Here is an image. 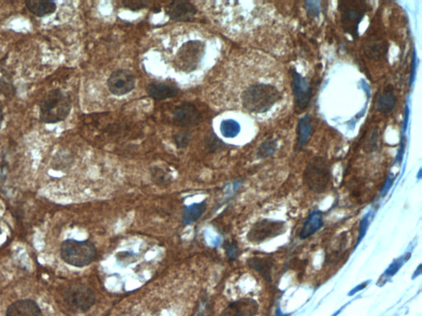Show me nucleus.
Listing matches in <instances>:
<instances>
[{
	"mask_svg": "<svg viewBox=\"0 0 422 316\" xmlns=\"http://www.w3.org/2000/svg\"><path fill=\"white\" fill-rule=\"evenodd\" d=\"M284 79L276 65L269 62L257 81L249 85L241 95L242 106L249 113H268L285 97Z\"/></svg>",
	"mask_w": 422,
	"mask_h": 316,
	"instance_id": "1",
	"label": "nucleus"
},
{
	"mask_svg": "<svg viewBox=\"0 0 422 316\" xmlns=\"http://www.w3.org/2000/svg\"><path fill=\"white\" fill-rule=\"evenodd\" d=\"M72 108L71 98L60 88L45 94L40 103V120L45 124H57L65 121Z\"/></svg>",
	"mask_w": 422,
	"mask_h": 316,
	"instance_id": "2",
	"label": "nucleus"
},
{
	"mask_svg": "<svg viewBox=\"0 0 422 316\" xmlns=\"http://www.w3.org/2000/svg\"><path fill=\"white\" fill-rule=\"evenodd\" d=\"M61 256L68 265L76 268L87 267L95 260L97 248L90 241H77L69 239L63 241Z\"/></svg>",
	"mask_w": 422,
	"mask_h": 316,
	"instance_id": "3",
	"label": "nucleus"
},
{
	"mask_svg": "<svg viewBox=\"0 0 422 316\" xmlns=\"http://www.w3.org/2000/svg\"><path fill=\"white\" fill-rule=\"evenodd\" d=\"M304 177L306 185L312 191L317 194L323 193L330 183V164L325 158L315 156L308 163Z\"/></svg>",
	"mask_w": 422,
	"mask_h": 316,
	"instance_id": "4",
	"label": "nucleus"
},
{
	"mask_svg": "<svg viewBox=\"0 0 422 316\" xmlns=\"http://www.w3.org/2000/svg\"><path fill=\"white\" fill-rule=\"evenodd\" d=\"M62 298L66 307L74 313L88 311L96 302L93 291L83 284L69 286L63 292Z\"/></svg>",
	"mask_w": 422,
	"mask_h": 316,
	"instance_id": "5",
	"label": "nucleus"
},
{
	"mask_svg": "<svg viewBox=\"0 0 422 316\" xmlns=\"http://www.w3.org/2000/svg\"><path fill=\"white\" fill-rule=\"evenodd\" d=\"M205 55V45L200 40H190L179 49L175 65L181 71H194L201 64Z\"/></svg>",
	"mask_w": 422,
	"mask_h": 316,
	"instance_id": "6",
	"label": "nucleus"
},
{
	"mask_svg": "<svg viewBox=\"0 0 422 316\" xmlns=\"http://www.w3.org/2000/svg\"><path fill=\"white\" fill-rule=\"evenodd\" d=\"M286 231V223L283 221L264 219L251 227L247 234V239L249 242L257 245L282 235Z\"/></svg>",
	"mask_w": 422,
	"mask_h": 316,
	"instance_id": "7",
	"label": "nucleus"
},
{
	"mask_svg": "<svg viewBox=\"0 0 422 316\" xmlns=\"http://www.w3.org/2000/svg\"><path fill=\"white\" fill-rule=\"evenodd\" d=\"M341 12L345 30L351 35L356 33L359 23L365 12L364 4L360 2L342 3Z\"/></svg>",
	"mask_w": 422,
	"mask_h": 316,
	"instance_id": "8",
	"label": "nucleus"
},
{
	"mask_svg": "<svg viewBox=\"0 0 422 316\" xmlns=\"http://www.w3.org/2000/svg\"><path fill=\"white\" fill-rule=\"evenodd\" d=\"M108 87L112 94L123 96L134 89L135 78L128 70L121 69L114 72L108 79Z\"/></svg>",
	"mask_w": 422,
	"mask_h": 316,
	"instance_id": "9",
	"label": "nucleus"
},
{
	"mask_svg": "<svg viewBox=\"0 0 422 316\" xmlns=\"http://www.w3.org/2000/svg\"><path fill=\"white\" fill-rule=\"evenodd\" d=\"M258 309L259 305L254 299L246 297L230 303L220 316H255Z\"/></svg>",
	"mask_w": 422,
	"mask_h": 316,
	"instance_id": "10",
	"label": "nucleus"
},
{
	"mask_svg": "<svg viewBox=\"0 0 422 316\" xmlns=\"http://www.w3.org/2000/svg\"><path fill=\"white\" fill-rule=\"evenodd\" d=\"M292 78L296 106L300 110L305 109L311 100L310 84L306 78L296 71L293 72Z\"/></svg>",
	"mask_w": 422,
	"mask_h": 316,
	"instance_id": "11",
	"label": "nucleus"
},
{
	"mask_svg": "<svg viewBox=\"0 0 422 316\" xmlns=\"http://www.w3.org/2000/svg\"><path fill=\"white\" fill-rule=\"evenodd\" d=\"M6 316H43V313L36 301L23 299L12 303L8 307Z\"/></svg>",
	"mask_w": 422,
	"mask_h": 316,
	"instance_id": "12",
	"label": "nucleus"
},
{
	"mask_svg": "<svg viewBox=\"0 0 422 316\" xmlns=\"http://www.w3.org/2000/svg\"><path fill=\"white\" fill-rule=\"evenodd\" d=\"M201 116L197 108L190 104L177 107L174 113L175 123L179 126L191 128L198 125Z\"/></svg>",
	"mask_w": 422,
	"mask_h": 316,
	"instance_id": "13",
	"label": "nucleus"
},
{
	"mask_svg": "<svg viewBox=\"0 0 422 316\" xmlns=\"http://www.w3.org/2000/svg\"><path fill=\"white\" fill-rule=\"evenodd\" d=\"M248 267L257 272L267 282L272 281V270L274 263L272 259L266 257L253 256L247 260Z\"/></svg>",
	"mask_w": 422,
	"mask_h": 316,
	"instance_id": "14",
	"label": "nucleus"
},
{
	"mask_svg": "<svg viewBox=\"0 0 422 316\" xmlns=\"http://www.w3.org/2000/svg\"><path fill=\"white\" fill-rule=\"evenodd\" d=\"M26 7L33 15L38 18H45L56 12V3L46 0H27L25 2Z\"/></svg>",
	"mask_w": 422,
	"mask_h": 316,
	"instance_id": "15",
	"label": "nucleus"
},
{
	"mask_svg": "<svg viewBox=\"0 0 422 316\" xmlns=\"http://www.w3.org/2000/svg\"><path fill=\"white\" fill-rule=\"evenodd\" d=\"M322 226H323V219H322V212L319 210L312 212L302 227L301 232L300 233V239L304 240L309 236H313V234L316 233Z\"/></svg>",
	"mask_w": 422,
	"mask_h": 316,
	"instance_id": "16",
	"label": "nucleus"
},
{
	"mask_svg": "<svg viewBox=\"0 0 422 316\" xmlns=\"http://www.w3.org/2000/svg\"><path fill=\"white\" fill-rule=\"evenodd\" d=\"M168 14L173 20H187L196 14V9L190 3L174 2L168 7Z\"/></svg>",
	"mask_w": 422,
	"mask_h": 316,
	"instance_id": "17",
	"label": "nucleus"
},
{
	"mask_svg": "<svg viewBox=\"0 0 422 316\" xmlns=\"http://www.w3.org/2000/svg\"><path fill=\"white\" fill-rule=\"evenodd\" d=\"M206 209L207 203L206 200L185 206L182 212V223L184 225H192V223L197 222L203 216Z\"/></svg>",
	"mask_w": 422,
	"mask_h": 316,
	"instance_id": "18",
	"label": "nucleus"
},
{
	"mask_svg": "<svg viewBox=\"0 0 422 316\" xmlns=\"http://www.w3.org/2000/svg\"><path fill=\"white\" fill-rule=\"evenodd\" d=\"M149 95L154 99H166L172 97L177 94V87L164 83H152L148 86Z\"/></svg>",
	"mask_w": 422,
	"mask_h": 316,
	"instance_id": "19",
	"label": "nucleus"
},
{
	"mask_svg": "<svg viewBox=\"0 0 422 316\" xmlns=\"http://www.w3.org/2000/svg\"><path fill=\"white\" fill-rule=\"evenodd\" d=\"M395 107V95L390 86L384 88L382 93L378 98L377 109L383 114H389Z\"/></svg>",
	"mask_w": 422,
	"mask_h": 316,
	"instance_id": "20",
	"label": "nucleus"
},
{
	"mask_svg": "<svg viewBox=\"0 0 422 316\" xmlns=\"http://www.w3.org/2000/svg\"><path fill=\"white\" fill-rule=\"evenodd\" d=\"M346 243H347V236L345 235V233H342L337 238L336 242L333 243L329 255H326V259H329V263L338 262L340 258H342V254L346 249L345 246L346 245Z\"/></svg>",
	"mask_w": 422,
	"mask_h": 316,
	"instance_id": "21",
	"label": "nucleus"
},
{
	"mask_svg": "<svg viewBox=\"0 0 422 316\" xmlns=\"http://www.w3.org/2000/svg\"><path fill=\"white\" fill-rule=\"evenodd\" d=\"M312 132V124L310 118L308 116H304L299 122L298 127V144L300 147H304L309 139Z\"/></svg>",
	"mask_w": 422,
	"mask_h": 316,
	"instance_id": "22",
	"label": "nucleus"
},
{
	"mask_svg": "<svg viewBox=\"0 0 422 316\" xmlns=\"http://www.w3.org/2000/svg\"><path fill=\"white\" fill-rule=\"evenodd\" d=\"M151 177L154 182L160 187H168L172 182V177L169 174L159 167H154L151 172Z\"/></svg>",
	"mask_w": 422,
	"mask_h": 316,
	"instance_id": "23",
	"label": "nucleus"
},
{
	"mask_svg": "<svg viewBox=\"0 0 422 316\" xmlns=\"http://www.w3.org/2000/svg\"><path fill=\"white\" fill-rule=\"evenodd\" d=\"M240 131L239 123L232 120L223 121L220 125V132L225 138H235Z\"/></svg>",
	"mask_w": 422,
	"mask_h": 316,
	"instance_id": "24",
	"label": "nucleus"
},
{
	"mask_svg": "<svg viewBox=\"0 0 422 316\" xmlns=\"http://www.w3.org/2000/svg\"><path fill=\"white\" fill-rule=\"evenodd\" d=\"M387 52V45L384 42H376L371 44L365 49V54L368 58L380 60L383 58Z\"/></svg>",
	"mask_w": 422,
	"mask_h": 316,
	"instance_id": "25",
	"label": "nucleus"
},
{
	"mask_svg": "<svg viewBox=\"0 0 422 316\" xmlns=\"http://www.w3.org/2000/svg\"><path fill=\"white\" fill-rule=\"evenodd\" d=\"M276 142L274 140H267L261 145L258 149V156L265 158L272 155L276 150Z\"/></svg>",
	"mask_w": 422,
	"mask_h": 316,
	"instance_id": "26",
	"label": "nucleus"
},
{
	"mask_svg": "<svg viewBox=\"0 0 422 316\" xmlns=\"http://www.w3.org/2000/svg\"><path fill=\"white\" fill-rule=\"evenodd\" d=\"M135 255L136 254H134V252H119L116 255V261L122 267H126L127 265H130V264L136 260Z\"/></svg>",
	"mask_w": 422,
	"mask_h": 316,
	"instance_id": "27",
	"label": "nucleus"
},
{
	"mask_svg": "<svg viewBox=\"0 0 422 316\" xmlns=\"http://www.w3.org/2000/svg\"><path fill=\"white\" fill-rule=\"evenodd\" d=\"M223 248L225 249L227 256L231 260H235L241 254L239 245L235 241H226L223 245Z\"/></svg>",
	"mask_w": 422,
	"mask_h": 316,
	"instance_id": "28",
	"label": "nucleus"
},
{
	"mask_svg": "<svg viewBox=\"0 0 422 316\" xmlns=\"http://www.w3.org/2000/svg\"><path fill=\"white\" fill-rule=\"evenodd\" d=\"M369 215L370 214L368 213L362 219L361 222L360 223V227H359V238H358L357 244L355 245V247L357 246L359 244H360V241H362V239L364 238V236H365V234L367 232V229H368V219H369Z\"/></svg>",
	"mask_w": 422,
	"mask_h": 316,
	"instance_id": "29",
	"label": "nucleus"
},
{
	"mask_svg": "<svg viewBox=\"0 0 422 316\" xmlns=\"http://www.w3.org/2000/svg\"><path fill=\"white\" fill-rule=\"evenodd\" d=\"M190 134H185V133H179L175 136V143L177 147H181V148L186 147L190 142Z\"/></svg>",
	"mask_w": 422,
	"mask_h": 316,
	"instance_id": "30",
	"label": "nucleus"
},
{
	"mask_svg": "<svg viewBox=\"0 0 422 316\" xmlns=\"http://www.w3.org/2000/svg\"><path fill=\"white\" fill-rule=\"evenodd\" d=\"M403 258V257H402ZM402 258H398V260H396L393 265L390 266V267L387 270L386 273L385 274H387L388 276H393L394 274L398 271L401 266L403 265V261H402Z\"/></svg>",
	"mask_w": 422,
	"mask_h": 316,
	"instance_id": "31",
	"label": "nucleus"
},
{
	"mask_svg": "<svg viewBox=\"0 0 422 316\" xmlns=\"http://www.w3.org/2000/svg\"><path fill=\"white\" fill-rule=\"evenodd\" d=\"M367 284H368V282H365V283H361L360 285L358 286V287H355L354 288L353 291L351 292V293H349V295H352V294L355 293V292H359L360 290L364 289V287H366Z\"/></svg>",
	"mask_w": 422,
	"mask_h": 316,
	"instance_id": "32",
	"label": "nucleus"
},
{
	"mask_svg": "<svg viewBox=\"0 0 422 316\" xmlns=\"http://www.w3.org/2000/svg\"><path fill=\"white\" fill-rule=\"evenodd\" d=\"M4 118H5V116H4V109H3L2 104L0 102V129H1V126H2Z\"/></svg>",
	"mask_w": 422,
	"mask_h": 316,
	"instance_id": "33",
	"label": "nucleus"
},
{
	"mask_svg": "<svg viewBox=\"0 0 422 316\" xmlns=\"http://www.w3.org/2000/svg\"><path fill=\"white\" fill-rule=\"evenodd\" d=\"M276 316H285V315H284V314H282V312H280V310H279V309H278V310H277Z\"/></svg>",
	"mask_w": 422,
	"mask_h": 316,
	"instance_id": "34",
	"label": "nucleus"
},
{
	"mask_svg": "<svg viewBox=\"0 0 422 316\" xmlns=\"http://www.w3.org/2000/svg\"><path fill=\"white\" fill-rule=\"evenodd\" d=\"M2 234V229H1V227H0V235Z\"/></svg>",
	"mask_w": 422,
	"mask_h": 316,
	"instance_id": "35",
	"label": "nucleus"
}]
</instances>
